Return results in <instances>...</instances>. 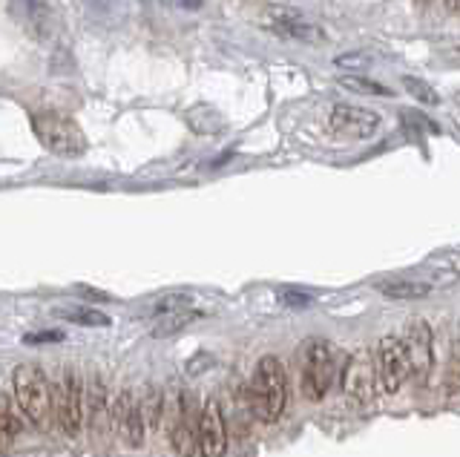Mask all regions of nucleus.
Here are the masks:
<instances>
[{
    "label": "nucleus",
    "mask_w": 460,
    "mask_h": 457,
    "mask_svg": "<svg viewBox=\"0 0 460 457\" xmlns=\"http://www.w3.org/2000/svg\"><path fill=\"white\" fill-rule=\"evenodd\" d=\"M251 403L262 423H277L288 403V374L279 356H262L251 382Z\"/></svg>",
    "instance_id": "nucleus-1"
},
{
    "label": "nucleus",
    "mask_w": 460,
    "mask_h": 457,
    "mask_svg": "<svg viewBox=\"0 0 460 457\" xmlns=\"http://www.w3.org/2000/svg\"><path fill=\"white\" fill-rule=\"evenodd\" d=\"M32 130L35 138L40 141L49 153L61 155V159H81L90 147L81 124L58 110H38L32 112Z\"/></svg>",
    "instance_id": "nucleus-2"
},
{
    "label": "nucleus",
    "mask_w": 460,
    "mask_h": 457,
    "mask_svg": "<svg viewBox=\"0 0 460 457\" xmlns=\"http://www.w3.org/2000/svg\"><path fill=\"white\" fill-rule=\"evenodd\" d=\"M14 403L26 414V420L35 428H47L49 414L55 409V394L49 389V380L43 368L35 363H21L14 368Z\"/></svg>",
    "instance_id": "nucleus-3"
},
{
    "label": "nucleus",
    "mask_w": 460,
    "mask_h": 457,
    "mask_svg": "<svg viewBox=\"0 0 460 457\" xmlns=\"http://www.w3.org/2000/svg\"><path fill=\"white\" fill-rule=\"evenodd\" d=\"M337 374V356L331 342L305 339L299 348V385L308 400H323Z\"/></svg>",
    "instance_id": "nucleus-4"
},
{
    "label": "nucleus",
    "mask_w": 460,
    "mask_h": 457,
    "mask_svg": "<svg viewBox=\"0 0 460 457\" xmlns=\"http://www.w3.org/2000/svg\"><path fill=\"white\" fill-rule=\"evenodd\" d=\"M380 382L377 377V360L371 356L368 348H357L342 368V394L351 406H368L374 397V385Z\"/></svg>",
    "instance_id": "nucleus-5"
},
{
    "label": "nucleus",
    "mask_w": 460,
    "mask_h": 457,
    "mask_svg": "<svg viewBox=\"0 0 460 457\" xmlns=\"http://www.w3.org/2000/svg\"><path fill=\"white\" fill-rule=\"evenodd\" d=\"M374 360H377L380 389L385 394H397L400 385L406 382V377H411V365H409V354H406L402 337H383Z\"/></svg>",
    "instance_id": "nucleus-6"
},
{
    "label": "nucleus",
    "mask_w": 460,
    "mask_h": 457,
    "mask_svg": "<svg viewBox=\"0 0 460 457\" xmlns=\"http://www.w3.org/2000/svg\"><path fill=\"white\" fill-rule=\"evenodd\" d=\"M328 130L337 138H351V141H366L374 138L380 130V116L374 110L363 107H349L337 104L328 112Z\"/></svg>",
    "instance_id": "nucleus-7"
},
{
    "label": "nucleus",
    "mask_w": 460,
    "mask_h": 457,
    "mask_svg": "<svg viewBox=\"0 0 460 457\" xmlns=\"http://www.w3.org/2000/svg\"><path fill=\"white\" fill-rule=\"evenodd\" d=\"M84 389L81 380L72 368H66L61 374V382L55 389V417L61 423V428L66 432V437H78L81 423H84Z\"/></svg>",
    "instance_id": "nucleus-8"
},
{
    "label": "nucleus",
    "mask_w": 460,
    "mask_h": 457,
    "mask_svg": "<svg viewBox=\"0 0 460 457\" xmlns=\"http://www.w3.org/2000/svg\"><path fill=\"white\" fill-rule=\"evenodd\" d=\"M256 21L265 26L268 32L279 35V38H291V40H323V30H316L314 23L305 21V15L296 9L288 6H265L262 15H256Z\"/></svg>",
    "instance_id": "nucleus-9"
},
{
    "label": "nucleus",
    "mask_w": 460,
    "mask_h": 457,
    "mask_svg": "<svg viewBox=\"0 0 460 457\" xmlns=\"http://www.w3.org/2000/svg\"><path fill=\"white\" fill-rule=\"evenodd\" d=\"M402 342H406L409 365H411V380L426 382L431 365H435V337L431 328L423 320H411L402 331Z\"/></svg>",
    "instance_id": "nucleus-10"
},
{
    "label": "nucleus",
    "mask_w": 460,
    "mask_h": 457,
    "mask_svg": "<svg viewBox=\"0 0 460 457\" xmlns=\"http://www.w3.org/2000/svg\"><path fill=\"white\" fill-rule=\"evenodd\" d=\"M170 414V440L172 449H176L181 457H193V452L199 449V420L193 417V400L190 394H179L176 403L167 409Z\"/></svg>",
    "instance_id": "nucleus-11"
},
{
    "label": "nucleus",
    "mask_w": 460,
    "mask_h": 457,
    "mask_svg": "<svg viewBox=\"0 0 460 457\" xmlns=\"http://www.w3.org/2000/svg\"><path fill=\"white\" fill-rule=\"evenodd\" d=\"M227 449V428L222 403L210 397L205 409L199 411V452L201 457H222Z\"/></svg>",
    "instance_id": "nucleus-12"
},
{
    "label": "nucleus",
    "mask_w": 460,
    "mask_h": 457,
    "mask_svg": "<svg viewBox=\"0 0 460 457\" xmlns=\"http://www.w3.org/2000/svg\"><path fill=\"white\" fill-rule=\"evenodd\" d=\"M112 417H115V428H119V437L127 449H138L144 443V409L133 397V391H121L119 400L112 406Z\"/></svg>",
    "instance_id": "nucleus-13"
},
{
    "label": "nucleus",
    "mask_w": 460,
    "mask_h": 457,
    "mask_svg": "<svg viewBox=\"0 0 460 457\" xmlns=\"http://www.w3.org/2000/svg\"><path fill=\"white\" fill-rule=\"evenodd\" d=\"M184 119H187V124H190V130L199 136H216V133L225 130V116L208 104H199L193 110H187Z\"/></svg>",
    "instance_id": "nucleus-14"
},
{
    "label": "nucleus",
    "mask_w": 460,
    "mask_h": 457,
    "mask_svg": "<svg viewBox=\"0 0 460 457\" xmlns=\"http://www.w3.org/2000/svg\"><path fill=\"white\" fill-rule=\"evenodd\" d=\"M377 291L388 299H423L431 294V285L426 282H409V279H392V282H380Z\"/></svg>",
    "instance_id": "nucleus-15"
},
{
    "label": "nucleus",
    "mask_w": 460,
    "mask_h": 457,
    "mask_svg": "<svg viewBox=\"0 0 460 457\" xmlns=\"http://www.w3.org/2000/svg\"><path fill=\"white\" fill-rule=\"evenodd\" d=\"M58 320H66V322H75V325H90V328H107L110 317L101 313L95 308H81V305H64V308H55L52 311Z\"/></svg>",
    "instance_id": "nucleus-16"
},
{
    "label": "nucleus",
    "mask_w": 460,
    "mask_h": 457,
    "mask_svg": "<svg viewBox=\"0 0 460 457\" xmlns=\"http://www.w3.org/2000/svg\"><path fill=\"white\" fill-rule=\"evenodd\" d=\"M201 317H205V313L190 311V308L164 313V317H158V322H155V328H153V337H170V334H179V331H184L187 325H193V322H196V320H201Z\"/></svg>",
    "instance_id": "nucleus-17"
},
{
    "label": "nucleus",
    "mask_w": 460,
    "mask_h": 457,
    "mask_svg": "<svg viewBox=\"0 0 460 457\" xmlns=\"http://www.w3.org/2000/svg\"><path fill=\"white\" fill-rule=\"evenodd\" d=\"M402 83H406V92L414 98V101H420V104H426V107H438V104H440V95L435 92V87H429L426 81L406 75V78H402Z\"/></svg>",
    "instance_id": "nucleus-18"
},
{
    "label": "nucleus",
    "mask_w": 460,
    "mask_h": 457,
    "mask_svg": "<svg viewBox=\"0 0 460 457\" xmlns=\"http://www.w3.org/2000/svg\"><path fill=\"white\" fill-rule=\"evenodd\" d=\"M0 423H4V446H9L14 437H21V414H14L9 394H4V417H0Z\"/></svg>",
    "instance_id": "nucleus-19"
},
{
    "label": "nucleus",
    "mask_w": 460,
    "mask_h": 457,
    "mask_svg": "<svg viewBox=\"0 0 460 457\" xmlns=\"http://www.w3.org/2000/svg\"><path fill=\"white\" fill-rule=\"evenodd\" d=\"M340 83H342L345 90L359 92V95H392V90H388V87H383V83H377V81H368V78L349 75V78H342Z\"/></svg>",
    "instance_id": "nucleus-20"
},
{
    "label": "nucleus",
    "mask_w": 460,
    "mask_h": 457,
    "mask_svg": "<svg viewBox=\"0 0 460 457\" xmlns=\"http://www.w3.org/2000/svg\"><path fill=\"white\" fill-rule=\"evenodd\" d=\"M190 308V296L187 294H170V296H162L153 303V313L155 317H164V313H172V311H184Z\"/></svg>",
    "instance_id": "nucleus-21"
},
{
    "label": "nucleus",
    "mask_w": 460,
    "mask_h": 457,
    "mask_svg": "<svg viewBox=\"0 0 460 457\" xmlns=\"http://www.w3.org/2000/svg\"><path fill=\"white\" fill-rule=\"evenodd\" d=\"M446 389H449V394L460 391V342H457L455 351H452L449 368H446Z\"/></svg>",
    "instance_id": "nucleus-22"
},
{
    "label": "nucleus",
    "mask_w": 460,
    "mask_h": 457,
    "mask_svg": "<svg viewBox=\"0 0 460 457\" xmlns=\"http://www.w3.org/2000/svg\"><path fill=\"white\" fill-rule=\"evenodd\" d=\"M61 339H64L61 331H43V334H29L26 337L29 346H35V342H61Z\"/></svg>",
    "instance_id": "nucleus-23"
},
{
    "label": "nucleus",
    "mask_w": 460,
    "mask_h": 457,
    "mask_svg": "<svg viewBox=\"0 0 460 457\" xmlns=\"http://www.w3.org/2000/svg\"><path fill=\"white\" fill-rule=\"evenodd\" d=\"M282 303H285V305H308L311 299H308V296H302V294H282Z\"/></svg>",
    "instance_id": "nucleus-24"
},
{
    "label": "nucleus",
    "mask_w": 460,
    "mask_h": 457,
    "mask_svg": "<svg viewBox=\"0 0 460 457\" xmlns=\"http://www.w3.org/2000/svg\"><path fill=\"white\" fill-rule=\"evenodd\" d=\"M172 6H181V9H199L201 0H170Z\"/></svg>",
    "instance_id": "nucleus-25"
},
{
    "label": "nucleus",
    "mask_w": 460,
    "mask_h": 457,
    "mask_svg": "<svg viewBox=\"0 0 460 457\" xmlns=\"http://www.w3.org/2000/svg\"><path fill=\"white\" fill-rule=\"evenodd\" d=\"M446 4V9L452 12V15H460V0H443Z\"/></svg>",
    "instance_id": "nucleus-26"
},
{
    "label": "nucleus",
    "mask_w": 460,
    "mask_h": 457,
    "mask_svg": "<svg viewBox=\"0 0 460 457\" xmlns=\"http://www.w3.org/2000/svg\"><path fill=\"white\" fill-rule=\"evenodd\" d=\"M455 104H457V107H460V92H457V95H455Z\"/></svg>",
    "instance_id": "nucleus-27"
}]
</instances>
